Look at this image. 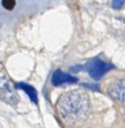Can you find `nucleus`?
Masks as SVG:
<instances>
[{
  "label": "nucleus",
  "mask_w": 125,
  "mask_h": 128,
  "mask_svg": "<svg viewBox=\"0 0 125 128\" xmlns=\"http://www.w3.org/2000/svg\"><path fill=\"white\" fill-rule=\"evenodd\" d=\"M124 1L125 0H113V7L114 8H119L124 4Z\"/></svg>",
  "instance_id": "obj_8"
},
{
  "label": "nucleus",
  "mask_w": 125,
  "mask_h": 128,
  "mask_svg": "<svg viewBox=\"0 0 125 128\" xmlns=\"http://www.w3.org/2000/svg\"><path fill=\"white\" fill-rule=\"evenodd\" d=\"M108 94L114 100L125 104V80H115L108 86Z\"/></svg>",
  "instance_id": "obj_4"
},
{
  "label": "nucleus",
  "mask_w": 125,
  "mask_h": 128,
  "mask_svg": "<svg viewBox=\"0 0 125 128\" xmlns=\"http://www.w3.org/2000/svg\"><path fill=\"white\" fill-rule=\"evenodd\" d=\"M17 86L22 90H24L25 92L28 94V97L31 98V100L34 102V104H37V91L33 88L32 86H28L26 83H18Z\"/></svg>",
  "instance_id": "obj_6"
},
{
  "label": "nucleus",
  "mask_w": 125,
  "mask_h": 128,
  "mask_svg": "<svg viewBox=\"0 0 125 128\" xmlns=\"http://www.w3.org/2000/svg\"><path fill=\"white\" fill-rule=\"evenodd\" d=\"M0 99L9 104H16L18 101L15 89L6 76L0 78Z\"/></svg>",
  "instance_id": "obj_2"
},
{
  "label": "nucleus",
  "mask_w": 125,
  "mask_h": 128,
  "mask_svg": "<svg viewBox=\"0 0 125 128\" xmlns=\"http://www.w3.org/2000/svg\"><path fill=\"white\" fill-rule=\"evenodd\" d=\"M86 68H87L89 75L95 80H99L106 72L112 68V65L109 63H106L105 61L103 60H92L90 61L89 63L86 65Z\"/></svg>",
  "instance_id": "obj_3"
},
{
  "label": "nucleus",
  "mask_w": 125,
  "mask_h": 128,
  "mask_svg": "<svg viewBox=\"0 0 125 128\" xmlns=\"http://www.w3.org/2000/svg\"><path fill=\"white\" fill-rule=\"evenodd\" d=\"M58 112L69 125L86 120L89 114V99L82 91H69L64 93L56 104Z\"/></svg>",
  "instance_id": "obj_1"
},
{
  "label": "nucleus",
  "mask_w": 125,
  "mask_h": 128,
  "mask_svg": "<svg viewBox=\"0 0 125 128\" xmlns=\"http://www.w3.org/2000/svg\"><path fill=\"white\" fill-rule=\"evenodd\" d=\"M77 78L72 76V75L68 74V73L62 72L61 70H58L53 73L52 75V83L55 86H60L63 84H70V83H76Z\"/></svg>",
  "instance_id": "obj_5"
},
{
  "label": "nucleus",
  "mask_w": 125,
  "mask_h": 128,
  "mask_svg": "<svg viewBox=\"0 0 125 128\" xmlns=\"http://www.w3.org/2000/svg\"><path fill=\"white\" fill-rule=\"evenodd\" d=\"M15 4H16L15 0H2V6L7 10H13Z\"/></svg>",
  "instance_id": "obj_7"
}]
</instances>
